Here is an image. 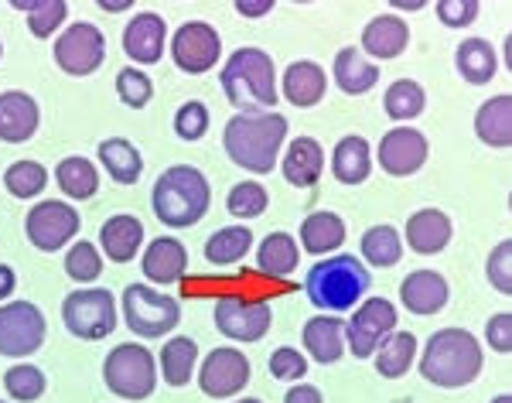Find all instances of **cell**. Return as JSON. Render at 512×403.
Listing matches in <instances>:
<instances>
[{"label":"cell","instance_id":"cell-7","mask_svg":"<svg viewBox=\"0 0 512 403\" xmlns=\"http://www.w3.org/2000/svg\"><path fill=\"white\" fill-rule=\"evenodd\" d=\"M123 318H127L130 332L140 335V339H161V335L178 328L181 304L147 284H130L123 291Z\"/></svg>","mask_w":512,"mask_h":403},{"label":"cell","instance_id":"cell-6","mask_svg":"<svg viewBox=\"0 0 512 403\" xmlns=\"http://www.w3.org/2000/svg\"><path fill=\"white\" fill-rule=\"evenodd\" d=\"M103 380L110 393L123 400H147L158 386V369H154V356L137 342H123L106 356Z\"/></svg>","mask_w":512,"mask_h":403},{"label":"cell","instance_id":"cell-32","mask_svg":"<svg viewBox=\"0 0 512 403\" xmlns=\"http://www.w3.org/2000/svg\"><path fill=\"white\" fill-rule=\"evenodd\" d=\"M99 161H103L106 175L117 185H137L140 171H144V158L130 141L123 137H110V141L99 144Z\"/></svg>","mask_w":512,"mask_h":403},{"label":"cell","instance_id":"cell-4","mask_svg":"<svg viewBox=\"0 0 512 403\" xmlns=\"http://www.w3.org/2000/svg\"><path fill=\"white\" fill-rule=\"evenodd\" d=\"M209 202H212L209 178L198 168H192V164H175V168H168L154 182V195H151L154 216L171 229H185L202 222L205 212H209Z\"/></svg>","mask_w":512,"mask_h":403},{"label":"cell","instance_id":"cell-19","mask_svg":"<svg viewBox=\"0 0 512 403\" xmlns=\"http://www.w3.org/2000/svg\"><path fill=\"white\" fill-rule=\"evenodd\" d=\"M448 281H444L437 270H414L407 281L400 284V301L410 315H437V311L448 304Z\"/></svg>","mask_w":512,"mask_h":403},{"label":"cell","instance_id":"cell-49","mask_svg":"<svg viewBox=\"0 0 512 403\" xmlns=\"http://www.w3.org/2000/svg\"><path fill=\"white\" fill-rule=\"evenodd\" d=\"M437 18L448 28H468L478 18V0H437Z\"/></svg>","mask_w":512,"mask_h":403},{"label":"cell","instance_id":"cell-16","mask_svg":"<svg viewBox=\"0 0 512 403\" xmlns=\"http://www.w3.org/2000/svg\"><path fill=\"white\" fill-rule=\"evenodd\" d=\"M379 164H383V171L393 178L417 175L427 164V137L410 127L390 130V134H383V141H379Z\"/></svg>","mask_w":512,"mask_h":403},{"label":"cell","instance_id":"cell-25","mask_svg":"<svg viewBox=\"0 0 512 403\" xmlns=\"http://www.w3.org/2000/svg\"><path fill=\"white\" fill-rule=\"evenodd\" d=\"M325 89H328V76L325 69H321L318 62H291L284 72V96L287 103L301 106V110H308V106H315L325 100Z\"/></svg>","mask_w":512,"mask_h":403},{"label":"cell","instance_id":"cell-20","mask_svg":"<svg viewBox=\"0 0 512 403\" xmlns=\"http://www.w3.org/2000/svg\"><path fill=\"white\" fill-rule=\"evenodd\" d=\"M140 270H144L147 281L154 284H178L188 270V250L171 236H161L144 250V260H140Z\"/></svg>","mask_w":512,"mask_h":403},{"label":"cell","instance_id":"cell-3","mask_svg":"<svg viewBox=\"0 0 512 403\" xmlns=\"http://www.w3.org/2000/svg\"><path fill=\"white\" fill-rule=\"evenodd\" d=\"M222 93L239 113H263L277 103L274 59L263 48H239L219 72Z\"/></svg>","mask_w":512,"mask_h":403},{"label":"cell","instance_id":"cell-8","mask_svg":"<svg viewBox=\"0 0 512 403\" xmlns=\"http://www.w3.org/2000/svg\"><path fill=\"white\" fill-rule=\"evenodd\" d=\"M62 322L76 339H86V342L106 339V335H113V328H117V304H113V294L103 291V287L69 294L62 304Z\"/></svg>","mask_w":512,"mask_h":403},{"label":"cell","instance_id":"cell-27","mask_svg":"<svg viewBox=\"0 0 512 403\" xmlns=\"http://www.w3.org/2000/svg\"><path fill=\"white\" fill-rule=\"evenodd\" d=\"M454 65H458L461 79L472 82V86H485L499 72V55L485 38H465L454 48Z\"/></svg>","mask_w":512,"mask_h":403},{"label":"cell","instance_id":"cell-56","mask_svg":"<svg viewBox=\"0 0 512 403\" xmlns=\"http://www.w3.org/2000/svg\"><path fill=\"white\" fill-rule=\"evenodd\" d=\"M0 59H4V45H0Z\"/></svg>","mask_w":512,"mask_h":403},{"label":"cell","instance_id":"cell-24","mask_svg":"<svg viewBox=\"0 0 512 403\" xmlns=\"http://www.w3.org/2000/svg\"><path fill=\"white\" fill-rule=\"evenodd\" d=\"M407 243L420 257L441 253L451 243V219L441 209H420L407 219Z\"/></svg>","mask_w":512,"mask_h":403},{"label":"cell","instance_id":"cell-42","mask_svg":"<svg viewBox=\"0 0 512 403\" xmlns=\"http://www.w3.org/2000/svg\"><path fill=\"white\" fill-rule=\"evenodd\" d=\"M45 373L38 366H11L4 373V390L21 403H35L45 393Z\"/></svg>","mask_w":512,"mask_h":403},{"label":"cell","instance_id":"cell-1","mask_svg":"<svg viewBox=\"0 0 512 403\" xmlns=\"http://www.w3.org/2000/svg\"><path fill=\"white\" fill-rule=\"evenodd\" d=\"M284 141H287V120L280 113H236L226 123V134H222L229 161L253 171V175L274 171Z\"/></svg>","mask_w":512,"mask_h":403},{"label":"cell","instance_id":"cell-29","mask_svg":"<svg viewBox=\"0 0 512 403\" xmlns=\"http://www.w3.org/2000/svg\"><path fill=\"white\" fill-rule=\"evenodd\" d=\"M373 171V151L366 137H342L332 154V175L342 185H362Z\"/></svg>","mask_w":512,"mask_h":403},{"label":"cell","instance_id":"cell-47","mask_svg":"<svg viewBox=\"0 0 512 403\" xmlns=\"http://www.w3.org/2000/svg\"><path fill=\"white\" fill-rule=\"evenodd\" d=\"M485 274H489V281H492V287L499 294H512V243L509 240H502L492 250Z\"/></svg>","mask_w":512,"mask_h":403},{"label":"cell","instance_id":"cell-35","mask_svg":"<svg viewBox=\"0 0 512 403\" xmlns=\"http://www.w3.org/2000/svg\"><path fill=\"white\" fill-rule=\"evenodd\" d=\"M195 363H198L195 339H188V335H175V339L164 342V349H161V373H164V383H168V386L192 383Z\"/></svg>","mask_w":512,"mask_h":403},{"label":"cell","instance_id":"cell-21","mask_svg":"<svg viewBox=\"0 0 512 403\" xmlns=\"http://www.w3.org/2000/svg\"><path fill=\"white\" fill-rule=\"evenodd\" d=\"M410 45V24L403 18H396V14H379L366 24V31H362V48H366V55H373V59H400L403 48Z\"/></svg>","mask_w":512,"mask_h":403},{"label":"cell","instance_id":"cell-22","mask_svg":"<svg viewBox=\"0 0 512 403\" xmlns=\"http://www.w3.org/2000/svg\"><path fill=\"white\" fill-rule=\"evenodd\" d=\"M280 171L294 188H311L318 185L321 171H325V147L315 137H297L287 144V154L280 161Z\"/></svg>","mask_w":512,"mask_h":403},{"label":"cell","instance_id":"cell-12","mask_svg":"<svg viewBox=\"0 0 512 403\" xmlns=\"http://www.w3.org/2000/svg\"><path fill=\"white\" fill-rule=\"evenodd\" d=\"M24 233H28V240L35 250L55 253L69 240H76L79 212L72 209L69 202H55V199L38 202L35 209L28 212V219H24Z\"/></svg>","mask_w":512,"mask_h":403},{"label":"cell","instance_id":"cell-43","mask_svg":"<svg viewBox=\"0 0 512 403\" xmlns=\"http://www.w3.org/2000/svg\"><path fill=\"white\" fill-rule=\"evenodd\" d=\"M65 274H69L72 281H79V284L96 281V277L103 274V260H99L96 246L86 243V240L72 243L69 253H65Z\"/></svg>","mask_w":512,"mask_h":403},{"label":"cell","instance_id":"cell-30","mask_svg":"<svg viewBox=\"0 0 512 403\" xmlns=\"http://www.w3.org/2000/svg\"><path fill=\"white\" fill-rule=\"evenodd\" d=\"M475 134L489 147L512 144V96H492L478 106L475 113Z\"/></svg>","mask_w":512,"mask_h":403},{"label":"cell","instance_id":"cell-2","mask_svg":"<svg viewBox=\"0 0 512 403\" xmlns=\"http://www.w3.org/2000/svg\"><path fill=\"white\" fill-rule=\"evenodd\" d=\"M482 345L465 328H441L424 345L420 356V376L444 390H458L468 386L482 373Z\"/></svg>","mask_w":512,"mask_h":403},{"label":"cell","instance_id":"cell-33","mask_svg":"<svg viewBox=\"0 0 512 403\" xmlns=\"http://www.w3.org/2000/svg\"><path fill=\"white\" fill-rule=\"evenodd\" d=\"M342 243H345V222L335 212H311L301 222V246L308 253H315V257H325V253L338 250Z\"/></svg>","mask_w":512,"mask_h":403},{"label":"cell","instance_id":"cell-45","mask_svg":"<svg viewBox=\"0 0 512 403\" xmlns=\"http://www.w3.org/2000/svg\"><path fill=\"white\" fill-rule=\"evenodd\" d=\"M117 93L130 110H144L154 96V82L147 72H140L137 65H127V69L117 72Z\"/></svg>","mask_w":512,"mask_h":403},{"label":"cell","instance_id":"cell-51","mask_svg":"<svg viewBox=\"0 0 512 403\" xmlns=\"http://www.w3.org/2000/svg\"><path fill=\"white\" fill-rule=\"evenodd\" d=\"M284 403H325V400H321V390H318V386L301 383V386H291V390H287Z\"/></svg>","mask_w":512,"mask_h":403},{"label":"cell","instance_id":"cell-39","mask_svg":"<svg viewBox=\"0 0 512 403\" xmlns=\"http://www.w3.org/2000/svg\"><path fill=\"white\" fill-rule=\"evenodd\" d=\"M386 117L390 120H414L424 113V106H427V93H424V86L414 79H396L390 89H386Z\"/></svg>","mask_w":512,"mask_h":403},{"label":"cell","instance_id":"cell-13","mask_svg":"<svg viewBox=\"0 0 512 403\" xmlns=\"http://www.w3.org/2000/svg\"><path fill=\"white\" fill-rule=\"evenodd\" d=\"M219 52H222L219 31L205 21L181 24L175 31V38H171V59H175L178 69L188 72V76H202V72L216 69Z\"/></svg>","mask_w":512,"mask_h":403},{"label":"cell","instance_id":"cell-17","mask_svg":"<svg viewBox=\"0 0 512 403\" xmlns=\"http://www.w3.org/2000/svg\"><path fill=\"white\" fill-rule=\"evenodd\" d=\"M164 38H168V24L158 14H137L123 31V52L137 65H154L164 55Z\"/></svg>","mask_w":512,"mask_h":403},{"label":"cell","instance_id":"cell-14","mask_svg":"<svg viewBox=\"0 0 512 403\" xmlns=\"http://www.w3.org/2000/svg\"><path fill=\"white\" fill-rule=\"evenodd\" d=\"M270 304L239 294H222L216 301V328L233 342H260L270 332Z\"/></svg>","mask_w":512,"mask_h":403},{"label":"cell","instance_id":"cell-11","mask_svg":"<svg viewBox=\"0 0 512 403\" xmlns=\"http://www.w3.org/2000/svg\"><path fill=\"white\" fill-rule=\"evenodd\" d=\"M396 332V308L386 298H366L345 322V342L355 359H373L379 342Z\"/></svg>","mask_w":512,"mask_h":403},{"label":"cell","instance_id":"cell-26","mask_svg":"<svg viewBox=\"0 0 512 403\" xmlns=\"http://www.w3.org/2000/svg\"><path fill=\"white\" fill-rule=\"evenodd\" d=\"M304 349L311 352V359L321 366L338 363L345 352V322L335 315H318L304 325Z\"/></svg>","mask_w":512,"mask_h":403},{"label":"cell","instance_id":"cell-44","mask_svg":"<svg viewBox=\"0 0 512 403\" xmlns=\"http://www.w3.org/2000/svg\"><path fill=\"white\" fill-rule=\"evenodd\" d=\"M267 188L263 185H256V182H239L233 185V192H229V199H226V209L233 212L236 219H256V216H263L267 212Z\"/></svg>","mask_w":512,"mask_h":403},{"label":"cell","instance_id":"cell-23","mask_svg":"<svg viewBox=\"0 0 512 403\" xmlns=\"http://www.w3.org/2000/svg\"><path fill=\"white\" fill-rule=\"evenodd\" d=\"M140 243H144V222L137 216H127V212L106 219L103 229H99V246L113 263H130L137 257Z\"/></svg>","mask_w":512,"mask_h":403},{"label":"cell","instance_id":"cell-36","mask_svg":"<svg viewBox=\"0 0 512 403\" xmlns=\"http://www.w3.org/2000/svg\"><path fill=\"white\" fill-rule=\"evenodd\" d=\"M253 246V233L246 226H226V229H216L205 243V260L212 267H229V263H239L250 253Z\"/></svg>","mask_w":512,"mask_h":403},{"label":"cell","instance_id":"cell-41","mask_svg":"<svg viewBox=\"0 0 512 403\" xmlns=\"http://www.w3.org/2000/svg\"><path fill=\"white\" fill-rule=\"evenodd\" d=\"M4 185L14 199H35V195L45 192L48 171L41 168L38 161H14L11 168L4 171Z\"/></svg>","mask_w":512,"mask_h":403},{"label":"cell","instance_id":"cell-38","mask_svg":"<svg viewBox=\"0 0 512 403\" xmlns=\"http://www.w3.org/2000/svg\"><path fill=\"white\" fill-rule=\"evenodd\" d=\"M55 178H59V188L69 199H93L99 188V175H96L93 161H86V158H62L59 168H55Z\"/></svg>","mask_w":512,"mask_h":403},{"label":"cell","instance_id":"cell-55","mask_svg":"<svg viewBox=\"0 0 512 403\" xmlns=\"http://www.w3.org/2000/svg\"><path fill=\"white\" fill-rule=\"evenodd\" d=\"M239 403H260V400H239Z\"/></svg>","mask_w":512,"mask_h":403},{"label":"cell","instance_id":"cell-10","mask_svg":"<svg viewBox=\"0 0 512 403\" xmlns=\"http://www.w3.org/2000/svg\"><path fill=\"white\" fill-rule=\"evenodd\" d=\"M45 342V315L31 301L0 304V356L24 359Z\"/></svg>","mask_w":512,"mask_h":403},{"label":"cell","instance_id":"cell-34","mask_svg":"<svg viewBox=\"0 0 512 403\" xmlns=\"http://www.w3.org/2000/svg\"><path fill=\"white\" fill-rule=\"evenodd\" d=\"M297 260H301V250H297V240L291 233H270L256 250V267L267 277H277V281L294 274Z\"/></svg>","mask_w":512,"mask_h":403},{"label":"cell","instance_id":"cell-40","mask_svg":"<svg viewBox=\"0 0 512 403\" xmlns=\"http://www.w3.org/2000/svg\"><path fill=\"white\" fill-rule=\"evenodd\" d=\"M14 7L28 14V28L35 38L55 35V28H62L65 14H69V4H65V0H28V4H14Z\"/></svg>","mask_w":512,"mask_h":403},{"label":"cell","instance_id":"cell-52","mask_svg":"<svg viewBox=\"0 0 512 403\" xmlns=\"http://www.w3.org/2000/svg\"><path fill=\"white\" fill-rule=\"evenodd\" d=\"M236 11L243 14V18H263V14L274 11V0H239Z\"/></svg>","mask_w":512,"mask_h":403},{"label":"cell","instance_id":"cell-9","mask_svg":"<svg viewBox=\"0 0 512 403\" xmlns=\"http://www.w3.org/2000/svg\"><path fill=\"white\" fill-rule=\"evenodd\" d=\"M52 55H55V65H59L65 76H76V79L93 76L106 59V38L96 24L79 21L55 38Z\"/></svg>","mask_w":512,"mask_h":403},{"label":"cell","instance_id":"cell-18","mask_svg":"<svg viewBox=\"0 0 512 403\" xmlns=\"http://www.w3.org/2000/svg\"><path fill=\"white\" fill-rule=\"evenodd\" d=\"M41 123L38 103L31 100L21 89H11V93H0V141L7 144H24L35 137Z\"/></svg>","mask_w":512,"mask_h":403},{"label":"cell","instance_id":"cell-53","mask_svg":"<svg viewBox=\"0 0 512 403\" xmlns=\"http://www.w3.org/2000/svg\"><path fill=\"white\" fill-rule=\"evenodd\" d=\"M14 284H18V277H14V270L0 263V301L11 298V294H14Z\"/></svg>","mask_w":512,"mask_h":403},{"label":"cell","instance_id":"cell-28","mask_svg":"<svg viewBox=\"0 0 512 403\" xmlns=\"http://www.w3.org/2000/svg\"><path fill=\"white\" fill-rule=\"evenodd\" d=\"M332 76L338 82V89L349 96H362L379 82V69L359 48H338L335 55V65H332Z\"/></svg>","mask_w":512,"mask_h":403},{"label":"cell","instance_id":"cell-5","mask_svg":"<svg viewBox=\"0 0 512 403\" xmlns=\"http://www.w3.org/2000/svg\"><path fill=\"white\" fill-rule=\"evenodd\" d=\"M369 270L355 260V253H338V257L318 260L304 277V294L321 311H349L369 291Z\"/></svg>","mask_w":512,"mask_h":403},{"label":"cell","instance_id":"cell-31","mask_svg":"<svg viewBox=\"0 0 512 403\" xmlns=\"http://www.w3.org/2000/svg\"><path fill=\"white\" fill-rule=\"evenodd\" d=\"M414 356H417V339L414 332H393L379 342V349L373 352V363H376V373L383 380H400L410 366H414Z\"/></svg>","mask_w":512,"mask_h":403},{"label":"cell","instance_id":"cell-46","mask_svg":"<svg viewBox=\"0 0 512 403\" xmlns=\"http://www.w3.org/2000/svg\"><path fill=\"white\" fill-rule=\"evenodd\" d=\"M205 130H209V110H205V103L192 100L175 113V134L181 141H202Z\"/></svg>","mask_w":512,"mask_h":403},{"label":"cell","instance_id":"cell-50","mask_svg":"<svg viewBox=\"0 0 512 403\" xmlns=\"http://www.w3.org/2000/svg\"><path fill=\"white\" fill-rule=\"evenodd\" d=\"M485 339H489V345L495 352H512V315L509 311H502V315H492L489 325H485Z\"/></svg>","mask_w":512,"mask_h":403},{"label":"cell","instance_id":"cell-15","mask_svg":"<svg viewBox=\"0 0 512 403\" xmlns=\"http://www.w3.org/2000/svg\"><path fill=\"white\" fill-rule=\"evenodd\" d=\"M250 376H253L250 359L239 349H212L202 363V373H198V386H202L205 397L229 400L239 390H246Z\"/></svg>","mask_w":512,"mask_h":403},{"label":"cell","instance_id":"cell-48","mask_svg":"<svg viewBox=\"0 0 512 403\" xmlns=\"http://www.w3.org/2000/svg\"><path fill=\"white\" fill-rule=\"evenodd\" d=\"M270 373H274V380H301V376H308V359L291 345H284L270 356Z\"/></svg>","mask_w":512,"mask_h":403},{"label":"cell","instance_id":"cell-54","mask_svg":"<svg viewBox=\"0 0 512 403\" xmlns=\"http://www.w3.org/2000/svg\"><path fill=\"white\" fill-rule=\"evenodd\" d=\"M492 403H512V397H499V400H492Z\"/></svg>","mask_w":512,"mask_h":403},{"label":"cell","instance_id":"cell-37","mask_svg":"<svg viewBox=\"0 0 512 403\" xmlns=\"http://www.w3.org/2000/svg\"><path fill=\"white\" fill-rule=\"evenodd\" d=\"M362 257H366L369 267H396L403 257V240L400 233L390 226V222H383V226H373L366 229V236H362Z\"/></svg>","mask_w":512,"mask_h":403}]
</instances>
